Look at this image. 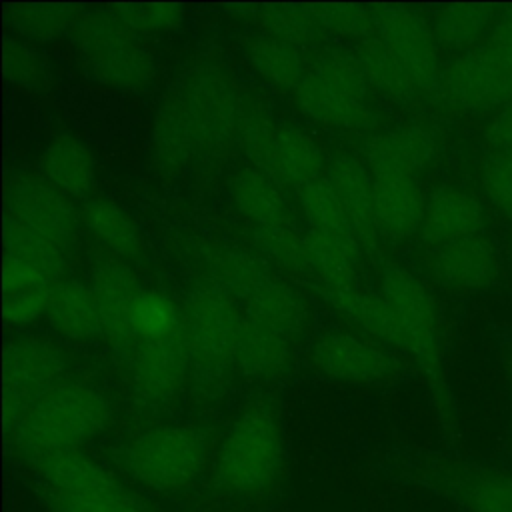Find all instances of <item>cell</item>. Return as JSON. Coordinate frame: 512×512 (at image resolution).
<instances>
[{
    "label": "cell",
    "mask_w": 512,
    "mask_h": 512,
    "mask_svg": "<svg viewBox=\"0 0 512 512\" xmlns=\"http://www.w3.org/2000/svg\"><path fill=\"white\" fill-rule=\"evenodd\" d=\"M286 470V436L268 404L244 408L220 440L210 466L212 488L230 498H258L278 486Z\"/></svg>",
    "instance_id": "obj_1"
},
{
    "label": "cell",
    "mask_w": 512,
    "mask_h": 512,
    "mask_svg": "<svg viewBox=\"0 0 512 512\" xmlns=\"http://www.w3.org/2000/svg\"><path fill=\"white\" fill-rule=\"evenodd\" d=\"M106 394L82 382H62L36 400L6 436L30 466L50 454L82 448L112 422Z\"/></svg>",
    "instance_id": "obj_2"
},
{
    "label": "cell",
    "mask_w": 512,
    "mask_h": 512,
    "mask_svg": "<svg viewBox=\"0 0 512 512\" xmlns=\"http://www.w3.org/2000/svg\"><path fill=\"white\" fill-rule=\"evenodd\" d=\"M120 470L154 494H180L198 484L210 464V434L194 424H160L126 440Z\"/></svg>",
    "instance_id": "obj_3"
},
{
    "label": "cell",
    "mask_w": 512,
    "mask_h": 512,
    "mask_svg": "<svg viewBox=\"0 0 512 512\" xmlns=\"http://www.w3.org/2000/svg\"><path fill=\"white\" fill-rule=\"evenodd\" d=\"M380 296L394 308L404 336V352L414 358L434 396L440 416L450 422L452 402L442 374L440 314L426 284L402 266L380 272Z\"/></svg>",
    "instance_id": "obj_4"
},
{
    "label": "cell",
    "mask_w": 512,
    "mask_h": 512,
    "mask_svg": "<svg viewBox=\"0 0 512 512\" xmlns=\"http://www.w3.org/2000/svg\"><path fill=\"white\" fill-rule=\"evenodd\" d=\"M182 318L196 386L212 394L234 366L244 316L230 294L206 282L188 292Z\"/></svg>",
    "instance_id": "obj_5"
},
{
    "label": "cell",
    "mask_w": 512,
    "mask_h": 512,
    "mask_svg": "<svg viewBox=\"0 0 512 512\" xmlns=\"http://www.w3.org/2000/svg\"><path fill=\"white\" fill-rule=\"evenodd\" d=\"M70 36L78 60L98 84L124 92H142L152 86L156 78L152 52L108 10L82 14Z\"/></svg>",
    "instance_id": "obj_6"
},
{
    "label": "cell",
    "mask_w": 512,
    "mask_h": 512,
    "mask_svg": "<svg viewBox=\"0 0 512 512\" xmlns=\"http://www.w3.org/2000/svg\"><path fill=\"white\" fill-rule=\"evenodd\" d=\"M174 88L184 102L200 156L222 154L238 142L242 96L222 68L194 66Z\"/></svg>",
    "instance_id": "obj_7"
},
{
    "label": "cell",
    "mask_w": 512,
    "mask_h": 512,
    "mask_svg": "<svg viewBox=\"0 0 512 512\" xmlns=\"http://www.w3.org/2000/svg\"><path fill=\"white\" fill-rule=\"evenodd\" d=\"M430 96L454 112L498 110L512 98V62L486 40L444 64Z\"/></svg>",
    "instance_id": "obj_8"
},
{
    "label": "cell",
    "mask_w": 512,
    "mask_h": 512,
    "mask_svg": "<svg viewBox=\"0 0 512 512\" xmlns=\"http://www.w3.org/2000/svg\"><path fill=\"white\" fill-rule=\"evenodd\" d=\"M66 358L44 338H12L4 346V432L18 426L30 406L62 384Z\"/></svg>",
    "instance_id": "obj_9"
},
{
    "label": "cell",
    "mask_w": 512,
    "mask_h": 512,
    "mask_svg": "<svg viewBox=\"0 0 512 512\" xmlns=\"http://www.w3.org/2000/svg\"><path fill=\"white\" fill-rule=\"evenodd\" d=\"M6 216L42 234L62 250L74 242L80 214L72 198L42 174L18 172L6 182Z\"/></svg>",
    "instance_id": "obj_10"
},
{
    "label": "cell",
    "mask_w": 512,
    "mask_h": 512,
    "mask_svg": "<svg viewBox=\"0 0 512 512\" xmlns=\"http://www.w3.org/2000/svg\"><path fill=\"white\" fill-rule=\"evenodd\" d=\"M312 368L330 382L372 386L390 382L398 362L384 344L352 332H326L310 346Z\"/></svg>",
    "instance_id": "obj_11"
},
{
    "label": "cell",
    "mask_w": 512,
    "mask_h": 512,
    "mask_svg": "<svg viewBox=\"0 0 512 512\" xmlns=\"http://www.w3.org/2000/svg\"><path fill=\"white\" fill-rule=\"evenodd\" d=\"M372 12L376 36L396 54L418 90L432 94L442 70L432 24L404 4H376Z\"/></svg>",
    "instance_id": "obj_12"
},
{
    "label": "cell",
    "mask_w": 512,
    "mask_h": 512,
    "mask_svg": "<svg viewBox=\"0 0 512 512\" xmlns=\"http://www.w3.org/2000/svg\"><path fill=\"white\" fill-rule=\"evenodd\" d=\"M90 288L98 304L102 336L120 360L130 364L136 336L130 328V308L142 286L134 270L120 258H104L90 272Z\"/></svg>",
    "instance_id": "obj_13"
},
{
    "label": "cell",
    "mask_w": 512,
    "mask_h": 512,
    "mask_svg": "<svg viewBox=\"0 0 512 512\" xmlns=\"http://www.w3.org/2000/svg\"><path fill=\"white\" fill-rule=\"evenodd\" d=\"M128 366L138 400L154 406L170 402L184 386L190 368L184 324L170 336L140 340Z\"/></svg>",
    "instance_id": "obj_14"
},
{
    "label": "cell",
    "mask_w": 512,
    "mask_h": 512,
    "mask_svg": "<svg viewBox=\"0 0 512 512\" xmlns=\"http://www.w3.org/2000/svg\"><path fill=\"white\" fill-rule=\"evenodd\" d=\"M426 484L466 512H512V472L478 464H440Z\"/></svg>",
    "instance_id": "obj_15"
},
{
    "label": "cell",
    "mask_w": 512,
    "mask_h": 512,
    "mask_svg": "<svg viewBox=\"0 0 512 512\" xmlns=\"http://www.w3.org/2000/svg\"><path fill=\"white\" fill-rule=\"evenodd\" d=\"M438 132L420 122H408L376 132L364 142V162L370 172L414 176L426 170L438 156Z\"/></svg>",
    "instance_id": "obj_16"
},
{
    "label": "cell",
    "mask_w": 512,
    "mask_h": 512,
    "mask_svg": "<svg viewBox=\"0 0 512 512\" xmlns=\"http://www.w3.org/2000/svg\"><path fill=\"white\" fill-rule=\"evenodd\" d=\"M430 272L442 286L456 292H476L492 284L498 274L494 244L478 234L430 250Z\"/></svg>",
    "instance_id": "obj_17"
},
{
    "label": "cell",
    "mask_w": 512,
    "mask_h": 512,
    "mask_svg": "<svg viewBox=\"0 0 512 512\" xmlns=\"http://www.w3.org/2000/svg\"><path fill=\"white\" fill-rule=\"evenodd\" d=\"M484 230V208L480 200L458 186H438L426 196L420 238L426 246L438 248L450 242L472 238Z\"/></svg>",
    "instance_id": "obj_18"
},
{
    "label": "cell",
    "mask_w": 512,
    "mask_h": 512,
    "mask_svg": "<svg viewBox=\"0 0 512 512\" xmlns=\"http://www.w3.org/2000/svg\"><path fill=\"white\" fill-rule=\"evenodd\" d=\"M32 468L36 472L42 492L62 496L112 492L126 486L112 468H108L82 448L50 454L34 462Z\"/></svg>",
    "instance_id": "obj_19"
},
{
    "label": "cell",
    "mask_w": 512,
    "mask_h": 512,
    "mask_svg": "<svg viewBox=\"0 0 512 512\" xmlns=\"http://www.w3.org/2000/svg\"><path fill=\"white\" fill-rule=\"evenodd\" d=\"M374 214L378 234L406 240L420 232L426 196L414 176L372 172Z\"/></svg>",
    "instance_id": "obj_20"
},
{
    "label": "cell",
    "mask_w": 512,
    "mask_h": 512,
    "mask_svg": "<svg viewBox=\"0 0 512 512\" xmlns=\"http://www.w3.org/2000/svg\"><path fill=\"white\" fill-rule=\"evenodd\" d=\"M294 102L310 120L340 128V130H368L376 124V112L366 100L322 80L306 70L302 82L294 90Z\"/></svg>",
    "instance_id": "obj_21"
},
{
    "label": "cell",
    "mask_w": 512,
    "mask_h": 512,
    "mask_svg": "<svg viewBox=\"0 0 512 512\" xmlns=\"http://www.w3.org/2000/svg\"><path fill=\"white\" fill-rule=\"evenodd\" d=\"M328 180L348 214L360 246L374 250L378 238L374 184L368 164L352 154H338L328 166Z\"/></svg>",
    "instance_id": "obj_22"
},
{
    "label": "cell",
    "mask_w": 512,
    "mask_h": 512,
    "mask_svg": "<svg viewBox=\"0 0 512 512\" xmlns=\"http://www.w3.org/2000/svg\"><path fill=\"white\" fill-rule=\"evenodd\" d=\"M150 150L158 170L170 176L180 174L200 156L184 102L176 88H172L156 108Z\"/></svg>",
    "instance_id": "obj_23"
},
{
    "label": "cell",
    "mask_w": 512,
    "mask_h": 512,
    "mask_svg": "<svg viewBox=\"0 0 512 512\" xmlns=\"http://www.w3.org/2000/svg\"><path fill=\"white\" fill-rule=\"evenodd\" d=\"M40 174L72 200L92 194L98 166L92 150L78 136L56 134L40 154Z\"/></svg>",
    "instance_id": "obj_24"
},
{
    "label": "cell",
    "mask_w": 512,
    "mask_h": 512,
    "mask_svg": "<svg viewBox=\"0 0 512 512\" xmlns=\"http://www.w3.org/2000/svg\"><path fill=\"white\" fill-rule=\"evenodd\" d=\"M320 298H324L330 308L340 316L350 320L354 326L362 328L372 338L386 342L398 350L404 348V336L400 320L394 308L380 296L362 292L354 288H330L324 284H308Z\"/></svg>",
    "instance_id": "obj_25"
},
{
    "label": "cell",
    "mask_w": 512,
    "mask_h": 512,
    "mask_svg": "<svg viewBox=\"0 0 512 512\" xmlns=\"http://www.w3.org/2000/svg\"><path fill=\"white\" fill-rule=\"evenodd\" d=\"M50 328L66 340L82 342L102 336L98 304L90 284L76 278H62L52 286L46 312Z\"/></svg>",
    "instance_id": "obj_26"
},
{
    "label": "cell",
    "mask_w": 512,
    "mask_h": 512,
    "mask_svg": "<svg viewBox=\"0 0 512 512\" xmlns=\"http://www.w3.org/2000/svg\"><path fill=\"white\" fill-rule=\"evenodd\" d=\"M234 208L254 226H290V212L280 184L266 172L250 166L230 180Z\"/></svg>",
    "instance_id": "obj_27"
},
{
    "label": "cell",
    "mask_w": 512,
    "mask_h": 512,
    "mask_svg": "<svg viewBox=\"0 0 512 512\" xmlns=\"http://www.w3.org/2000/svg\"><path fill=\"white\" fill-rule=\"evenodd\" d=\"M292 360L290 340L244 316L234 366L250 378L272 380L282 376Z\"/></svg>",
    "instance_id": "obj_28"
},
{
    "label": "cell",
    "mask_w": 512,
    "mask_h": 512,
    "mask_svg": "<svg viewBox=\"0 0 512 512\" xmlns=\"http://www.w3.org/2000/svg\"><path fill=\"white\" fill-rule=\"evenodd\" d=\"M80 222L116 258H136L144 252V234L136 220L110 198H88Z\"/></svg>",
    "instance_id": "obj_29"
},
{
    "label": "cell",
    "mask_w": 512,
    "mask_h": 512,
    "mask_svg": "<svg viewBox=\"0 0 512 512\" xmlns=\"http://www.w3.org/2000/svg\"><path fill=\"white\" fill-rule=\"evenodd\" d=\"M246 318L286 336L296 338L308 322L304 298L286 282L270 278L246 302Z\"/></svg>",
    "instance_id": "obj_30"
},
{
    "label": "cell",
    "mask_w": 512,
    "mask_h": 512,
    "mask_svg": "<svg viewBox=\"0 0 512 512\" xmlns=\"http://www.w3.org/2000/svg\"><path fill=\"white\" fill-rule=\"evenodd\" d=\"M324 154L316 140L294 124H278L274 142V180L302 186L322 176Z\"/></svg>",
    "instance_id": "obj_31"
},
{
    "label": "cell",
    "mask_w": 512,
    "mask_h": 512,
    "mask_svg": "<svg viewBox=\"0 0 512 512\" xmlns=\"http://www.w3.org/2000/svg\"><path fill=\"white\" fill-rule=\"evenodd\" d=\"M496 8L488 4H448L442 6L434 20L432 32L440 48L450 52H466L480 44L486 32L496 24Z\"/></svg>",
    "instance_id": "obj_32"
},
{
    "label": "cell",
    "mask_w": 512,
    "mask_h": 512,
    "mask_svg": "<svg viewBox=\"0 0 512 512\" xmlns=\"http://www.w3.org/2000/svg\"><path fill=\"white\" fill-rule=\"evenodd\" d=\"M354 54L370 88H376L386 98L404 104L414 100L420 92L408 70L378 36L358 42Z\"/></svg>",
    "instance_id": "obj_33"
},
{
    "label": "cell",
    "mask_w": 512,
    "mask_h": 512,
    "mask_svg": "<svg viewBox=\"0 0 512 512\" xmlns=\"http://www.w3.org/2000/svg\"><path fill=\"white\" fill-rule=\"evenodd\" d=\"M84 14L78 4H6L4 18L10 30L24 40L50 42L70 34Z\"/></svg>",
    "instance_id": "obj_34"
},
{
    "label": "cell",
    "mask_w": 512,
    "mask_h": 512,
    "mask_svg": "<svg viewBox=\"0 0 512 512\" xmlns=\"http://www.w3.org/2000/svg\"><path fill=\"white\" fill-rule=\"evenodd\" d=\"M210 282L230 294L234 300L246 302L264 282L272 278L266 264L238 248H218L206 256Z\"/></svg>",
    "instance_id": "obj_35"
},
{
    "label": "cell",
    "mask_w": 512,
    "mask_h": 512,
    "mask_svg": "<svg viewBox=\"0 0 512 512\" xmlns=\"http://www.w3.org/2000/svg\"><path fill=\"white\" fill-rule=\"evenodd\" d=\"M246 58L264 82L292 92L302 82L308 70L300 48L264 34L248 40Z\"/></svg>",
    "instance_id": "obj_36"
},
{
    "label": "cell",
    "mask_w": 512,
    "mask_h": 512,
    "mask_svg": "<svg viewBox=\"0 0 512 512\" xmlns=\"http://www.w3.org/2000/svg\"><path fill=\"white\" fill-rule=\"evenodd\" d=\"M310 270L320 284L330 288H354L360 262V244L344 242L314 230L306 232Z\"/></svg>",
    "instance_id": "obj_37"
},
{
    "label": "cell",
    "mask_w": 512,
    "mask_h": 512,
    "mask_svg": "<svg viewBox=\"0 0 512 512\" xmlns=\"http://www.w3.org/2000/svg\"><path fill=\"white\" fill-rule=\"evenodd\" d=\"M300 208L310 224V230L334 236L344 242L360 244L348 214L344 212L328 176H320L296 188Z\"/></svg>",
    "instance_id": "obj_38"
},
{
    "label": "cell",
    "mask_w": 512,
    "mask_h": 512,
    "mask_svg": "<svg viewBox=\"0 0 512 512\" xmlns=\"http://www.w3.org/2000/svg\"><path fill=\"white\" fill-rule=\"evenodd\" d=\"M264 36L282 40L296 48L310 44L320 28L306 10V4H264L236 6Z\"/></svg>",
    "instance_id": "obj_39"
},
{
    "label": "cell",
    "mask_w": 512,
    "mask_h": 512,
    "mask_svg": "<svg viewBox=\"0 0 512 512\" xmlns=\"http://www.w3.org/2000/svg\"><path fill=\"white\" fill-rule=\"evenodd\" d=\"M4 254L34 264L54 282H60L64 278L66 250L8 216L4 224Z\"/></svg>",
    "instance_id": "obj_40"
},
{
    "label": "cell",
    "mask_w": 512,
    "mask_h": 512,
    "mask_svg": "<svg viewBox=\"0 0 512 512\" xmlns=\"http://www.w3.org/2000/svg\"><path fill=\"white\" fill-rule=\"evenodd\" d=\"M184 324L182 312L160 290L142 288L130 308V328L136 340H156L174 334Z\"/></svg>",
    "instance_id": "obj_41"
},
{
    "label": "cell",
    "mask_w": 512,
    "mask_h": 512,
    "mask_svg": "<svg viewBox=\"0 0 512 512\" xmlns=\"http://www.w3.org/2000/svg\"><path fill=\"white\" fill-rule=\"evenodd\" d=\"M276 130H278V124L270 118V114L262 106L242 100L238 144L244 156L252 162V166L266 172L272 178H274Z\"/></svg>",
    "instance_id": "obj_42"
},
{
    "label": "cell",
    "mask_w": 512,
    "mask_h": 512,
    "mask_svg": "<svg viewBox=\"0 0 512 512\" xmlns=\"http://www.w3.org/2000/svg\"><path fill=\"white\" fill-rule=\"evenodd\" d=\"M42 502L48 512H164L128 486L112 492H96L84 496L42 492Z\"/></svg>",
    "instance_id": "obj_43"
},
{
    "label": "cell",
    "mask_w": 512,
    "mask_h": 512,
    "mask_svg": "<svg viewBox=\"0 0 512 512\" xmlns=\"http://www.w3.org/2000/svg\"><path fill=\"white\" fill-rule=\"evenodd\" d=\"M320 30L348 40H368L376 36L372 6L364 4H306Z\"/></svg>",
    "instance_id": "obj_44"
},
{
    "label": "cell",
    "mask_w": 512,
    "mask_h": 512,
    "mask_svg": "<svg viewBox=\"0 0 512 512\" xmlns=\"http://www.w3.org/2000/svg\"><path fill=\"white\" fill-rule=\"evenodd\" d=\"M122 26L136 36H162L178 30L184 22L182 4H112L106 8Z\"/></svg>",
    "instance_id": "obj_45"
},
{
    "label": "cell",
    "mask_w": 512,
    "mask_h": 512,
    "mask_svg": "<svg viewBox=\"0 0 512 512\" xmlns=\"http://www.w3.org/2000/svg\"><path fill=\"white\" fill-rule=\"evenodd\" d=\"M252 240L260 254L298 274L312 272L306 236L292 226H254Z\"/></svg>",
    "instance_id": "obj_46"
},
{
    "label": "cell",
    "mask_w": 512,
    "mask_h": 512,
    "mask_svg": "<svg viewBox=\"0 0 512 512\" xmlns=\"http://www.w3.org/2000/svg\"><path fill=\"white\" fill-rule=\"evenodd\" d=\"M308 70L322 80L350 92L352 96L366 100L370 94V84L362 72L356 54L346 50H324L308 66Z\"/></svg>",
    "instance_id": "obj_47"
},
{
    "label": "cell",
    "mask_w": 512,
    "mask_h": 512,
    "mask_svg": "<svg viewBox=\"0 0 512 512\" xmlns=\"http://www.w3.org/2000/svg\"><path fill=\"white\" fill-rule=\"evenodd\" d=\"M2 62L4 78L22 90L36 92L48 82V70L44 60L32 46H28L18 36L4 38Z\"/></svg>",
    "instance_id": "obj_48"
},
{
    "label": "cell",
    "mask_w": 512,
    "mask_h": 512,
    "mask_svg": "<svg viewBox=\"0 0 512 512\" xmlns=\"http://www.w3.org/2000/svg\"><path fill=\"white\" fill-rule=\"evenodd\" d=\"M480 182L488 200L512 218V150L490 152L482 162Z\"/></svg>",
    "instance_id": "obj_49"
},
{
    "label": "cell",
    "mask_w": 512,
    "mask_h": 512,
    "mask_svg": "<svg viewBox=\"0 0 512 512\" xmlns=\"http://www.w3.org/2000/svg\"><path fill=\"white\" fill-rule=\"evenodd\" d=\"M50 292H52V286L4 292V304H2L4 320L12 326H26L40 320L48 312Z\"/></svg>",
    "instance_id": "obj_50"
},
{
    "label": "cell",
    "mask_w": 512,
    "mask_h": 512,
    "mask_svg": "<svg viewBox=\"0 0 512 512\" xmlns=\"http://www.w3.org/2000/svg\"><path fill=\"white\" fill-rule=\"evenodd\" d=\"M56 282L48 278L40 268L34 264L20 260L16 256L4 254L2 262V286L4 292L10 290H24V288H40V286H54Z\"/></svg>",
    "instance_id": "obj_51"
},
{
    "label": "cell",
    "mask_w": 512,
    "mask_h": 512,
    "mask_svg": "<svg viewBox=\"0 0 512 512\" xmlns=\"http://www.w3.org/2000/svg\"><path fill=\"white\" fill-rule=\"evenodd\" d=\"M484 142L490 152L512 150V98L494 112L484 130Z\"/></svg>",
    "instance_id": "obj_52"
},
{
    "label": "cell",
    "mask_w": 512,
    "mask_h": 512,
    "mask_svg": "<svg viewBox=\"0 0 512 512\" xmlns=\"http://www.w3.org/2000/svg\"><path fill=\"white\" fill-rule=\"evenodd\" d=\"M488 42L512 62V6L506 8L498 16V20L488 36Z\"/></svg>",
    "instance_id": "obj_53"
}]
</instances>
